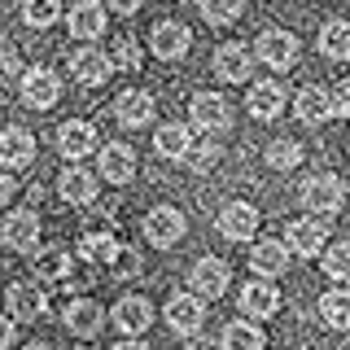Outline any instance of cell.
Masks as SVG:
<instances>
[{"label": "cell", "mask_w": 350, "mask_h": 350, "mask_svg": "<svg viewBox=\"0 0 350 350\" xmlns=\"http://www.w3.org/2000/svg\"><path fill=\"white\" fill-rule=\"evenodd\" d=\"M342 202H346V189H342L337 175H311V180L302 184V206H306V211H315L320 219L337 215V211H342Z\"/></svg>", "instance_id": "obj_1"}, {"label": "cell", "mask_w": 350, "mask_h": 350, "mask_svg": "<svg viewBox=\"0 0 350 350\" xmlns=\"http://www.w3.org/2000/svg\"><path fill=\"white\" fill-rule=\"evenodd\" d=\"M254 53H258V62L271 66V70H289V66L298 62V36H289V31L271 27V31H262V36H258Z\"/></svg>", "instance_id": "obj_2"}, {"label": "cell", "mask_w": 350, "mask_h": 350, "mask_svg": "<svg viewBox=\"0 0 350 350\" xmlns=\"http://www.w3.org/2000/svg\"><path fill=\"white\" fill-rule=\"evenodd\" d=\"M57 96H62V79L49 70V66H36V70L22 75V101H27L31 109L57 105Z\"/></svg>", "instance_id": "obj_3"}, {"label": "cell", "mask_w": 350, "mask_h": 350, "mask_svg": "<svg viewBox=\"0 0 350 350\" xmlns=\"http://www.w3.org/2000/svg\"><path fill=\"white\" fill-rule=\"evenodd\" d=\"M193 293L197 298H219V293H228V284H232V267H228L224 258H202L193 262Z\"/></svg>", "instance_id": "obj_4"}, {"label": "cell", "mask_w": 350, "mask_h": 350, "mask_svg": "<svg viewBox=\"0 0 350 350\" xmlns=\"http://www.w3.org/2000/svg\"><path fill=\"white\" fill-rule=\"evenodd\" d=\"M0 162L9 171H27L36 162V136L22 131V127H5L0 131Z\"/></svg>", "instance_id": "obj_5"}, {"label": "cell", "mask_w": 350, "mask_h": 350, "mask_svg": "<svg viewBox=\"0 0 350 350\" xmlns=\"http://www.w3.org/2000/svg\"><path fill=\"white\" fill-rule=\"evenodd\" d=\"M258 232V211L250 202H232L219 211V237L224 241H250Z\"/></svg>", "instance_id": "obj_6"}, {"label": "cell", "mask_w": 350, "mask_h": 350, "mask_svg": "<svg viewBox=\"0 0 350 350\" xmlns=\"http://www.w3.org/2000/svg\"><path fill=\"white\" fill-rule=\"evenodd\" d=\"M189 44H193V36H189V27H184V22H158V27L149 31V49L158 53L162 62L184 57V53H189Z\"/></svg>", "instance_id": "obj_7"}, {"label": "cell", "mask_w": 350, "mask_h": 350, "mask_svg": "<svg viewBox=\"0 0 350 350\" xmlns=\"http://www.w3.org/2000/svg\"><path fill=\"white\" fill-rule=\"evenodd\" d=\"M145 237H149L158 250H171L175 241L184 237V215L175 211V206H158V211H149V219H145Z\"/></svg>", "instance_id": "obj_8"}, {"label": "cell", "mask_w": 350, "mask_h": 350, "mask_svg": "<svg viewBox=\"0 0 350 350\" xmlns=\"http://www.w3.org/2000/svg\"><path fill=\"white\" fill-rule=\"evenodd\" d=\"M324 219H293L289 228H284V245L293 250V254H302V258H311V254H320L324 250Z\"/></svg>", "instance_id": "obj_9"}, {"label": "cell", "mask_w": 350, "mask_h": 350, "mask_svg": "<svg viewBox=\"0 0 350 350\" xmlns=\"http://www.w3.org/2000/svg\"><path fill=\"white\" fill-rule=\"evenodd\" d=\"M5 245L22 250V254H36L40 250V219H36V211H14L5 219Z\"/></svg>", "instance_id": "obj_10"}, {"label": "cell", "mask_w": 350, "mask_h": 350, "mask_svg": "<svg viewBox=\"0 0 350 350\" xmlns=\"http://www.w3.org/2000/svg\"><path fill=\"white\" fill-rule=\"evenodd\" d=\"M241 311L250 315V320H267V315L280 311V289L271 280H250L245 289H241Z\"/></svg>", "instance_id": "obj_11"}, {"label": "cell", "mask_w": 350, "mask_h": 350, "mask_svg": "<svg viewBox=\"0 0 350 350\" xmlns=\"http://www.w3.org/2000/svg\"><path fill=\"white\" fill-rule=\"evenodd\" d=\"M189 114H193V123L206 127V131H219V127L232 123V109H228V101L219 92H197L189 101Z\"/></svg>", "instance_id": "obj_12"}, {"label": "cell", "mask_w": 350, "mask_h": 350, "mask_svg": "<svg viewBox=\"0 0 350 350\" xmlns=\"http://www.w3.org/2000/svg\"><path fill=\"white\" fill-rule=\"evenodd\" d=\"M96 145V127L92 123H83V118H70L66 127H57V149H62V158H70V162H79L88 158Z\"/></svg>", "instance_id": "obj_13"}, {"label": "cell", "mask_w": 350, "mask_h": 350, "mask_svg": "<svg viewBox=\"0 0 350 350\" xmlns=\"http://www.w3.org/2000/svg\"><path fill=\"white\" fill-rule=\"evenodd\" d=\"M250 70H254V57H250L245 44H224V49H215V75L224 83L250 79Z\"/></svg>", "instance_id": "obj_14"}, {"label": "cell", "mask_w": 350, "mask_h": 350, "mask_svg": "<svg viewBox=\"0 0 350 350\" xmlns=\"http://www.w3.org/2000/svg\"><path fill=\"white\" fill-rule=\"evenodd\" d=\"M202 320H206V306L197 302V293H175V298L167 302V324L175 328V333H197L202 328Z\"/></svg>", "instance_id": "obj_15"}, {"label": "cell", "mask_w": 350, "mask_h": 350, "mask_svg": "<svg viewBox=\"0 0 350 350\" xmlns=\"http://www.w3.org/2000/svg\"><path fill=\"white\" fill-rule=\"evenodd\" d=\"M293 114H298V123L306 127H320L333 118V96L324 92V88H302L298 101H293Z\"/></svg>", "instance_id": "obj_16"}, {"label": "cell", "mask_w": 350, "mask_h": 350, "mask_svg": "<svg viewBox=\"0 0 350 350\" xmlns=\"http://www.w3.org/2000/svg\"><path fill=\"white\" fill-rule=\"evenodd\" d=\"M5 302H9V315L22 320V324H31V320H40V315H44V293L36 289V284H22V280L9 284Z\"/></svg>", "instance_id": "obj_17"}, {"label": "cell", "mask_w": 350, "mask_h": 350, "mask_svg": "<svg viewBox=\"0 0 350 350\" xmlns=\"http://www.w3.org/2000/svg\"><path fill=\"white\" fill-rule=\"evenodd\" d=\"M250 267H254L262 280L280 276V271L289 267V245H284V241H258V245L250 250Z\"/></svg>", "instance_id": "obj_18"}, {"label": "cell", "mask_w": 350, "mask_h": 350, "mask_svg": "<svg viewBox=\"0 0 350 350\" xmlns=\"http://www.w3.org/2000/svg\"><path fill=\"white\" fill-rule=\"evenodd\" d=\"M245 105H250V114H254V118H267V123H271V118L284 109V83H280V79L254 83V88H250V101H245Z\"/></svg>", "instance_id": "obj_19"}, {"label": "cell", "mask_w": 350, "mask_h": 350, "mask_svg": "<svg viewBox=\"0 0 350 350\" xmlns=\"http://www.w3.org/2000/svg\"><path fill=\"white\" fill-rule=\"evenodd\" d=\"M114 324L123 328L127 337H140V333L153 324V306H149L145 298H136V293H131V298H123V302L114 306Z\"/></svg>", "instance_id": "obj_20"}, {"label": "cell", "mask_w": 350, "mask_h": 350, "mask_svg": "<svg viewBox=\"0 0 350 350\" xmlns=\"http://www.w3.org/2000/svg\"><path fill=\"white\" fill-rule=\"evenodd\" d=\"M66 27H70L75 40H96L105 31V9L96 5V0H79V5L70 9V22H66Z\"/></svg>", "instance_id": "obj_21"}, {"label": "cell", "mask_w": 350, "mask_h": 350, "mask_svg": "<svg viewBox=\"0 0 350 350\" xmlns=\"http://www.w3.org/2000/svg\"><path fill=\"white\" fill-rule=\"evenodd\" d=\"M153 149H158V158L180 162V158H189V153H193V131L180 127V123H167V127L153 131Z\"/></svg>", "instance_id": "obj_22"}, {"label": "cell", "mask_w": 350, "mask_h": 350, "mask_svg": "<svg viewBox=\"0 0 350 350\" xmlns=\"http://www.w3.org/2000/svg\"><path fill=\"white\" fill-rule=\"evenodd\" d=\"M57 197H66L70 206H88V202H96V180H92V171H83V167L62 171V180H57Z\"/></svg>", "instance_id": "obj_23"}, {"label": "cell", "mask_w": 350, "mask_h": 350, "mask_svg": "<svg viewBox=\"0 0 350 350\" xmlns=\"http://www.w3.org/2000/svg\"><path fill=\"white\" fill-rule=\"evenodd\" d=\"M70 70H75V79H79V83H105L109 70H114V62H109L101 49H79L70 57Z\"/></svg>", "instance_id": "obj_24"}, {"label": "cell", "mask_w": 350, "mask_h": 350, "mask_svg": "<svg viewBox=\"0 0 350 350\" xmlns=\"http://www.w3.org/2000/svg\"><path fill=\"white\" fill-rule=\"evenodd\" d=\"M101 175H105L109 184H127L131 175H136V153H131L127 145H118V140H114V145H105L101 149Z\"/></svg>", "instance_id": "obj_25"}, {"label": "cell", "mask_w": 350, "mask_h": 350, "mask_svg": "<svg viewBox=\"0 0 350 350\" xmlns=\"http://www.w3.org/2000/svg\"><path fill=\"white\" fill-rule=\"evenodd\" d=\"M101 324H105V315H101V306H96L92 298H75L70 306H66V328H70L75 337H92Z\"/></svg>", "instance_id": "obj_26"}, {"label": "cell", "mask_w": 350, "mask_h": 350, "mask_svg": "<svg viewBox=\"0 0 350 350\" xmlns=\"http://www.w3.org/2000/svg\"><path fill=\"white\" fill-rule=\"evenodd\" d=\"M114 114H118V123H123V127H145L149 118H153V96L149 92H123L114 101Z\"/></svg>", "instance_id": "obj_27"}, {"label": "cell", "mask_w": 350, "mask_h": 350, "mask_svg": "<svg viewBox=\"0 0 350 350\" xmlns=\"http://www.w3.org/2000/svg\"><path fill=\"white\" fill-rule=\"evenodd\" d=\"M118 250H123V245H118L109 232H101V228H88L83 241H79V254H83L88 262H114Z\"/></svg>", "instance_id": "obj_28"}, {"label": "cell", "mask_w": 350, "mask_h": 350, "mask_svg": "<svg viewBox=\"0 0 350 350\" xmlns=\"http://www.w3.org/2000/svg\"><path fill=\"white\" fill-rule=\"evenodd\" d=\"M262 342H267L262 328H254L250 320H232V324L224 328V337H219V346H224V350H262Z\"/></svg>", "instance_id": "obj_29"}, {"label": "cell", "mask_w": 350, "mask_h": 350, "mask_svg": "<svg viewBox=\"0 0 350 350\" xmlns=\"http://www.w3.org/2000/svg\"><path fill=\"white\" fill-rule=\"evenodd\" d=\"M320 53H324L328 62H346L350 57V22H324Z\"/></svg>", "instance_id": "obj_30"}, {"label": "cell", "mask_w": 350, "mask_h": 350, "mask_svg": "<svg viewBox=\"0 0 350 350\" xmlns=\"http://www.w3.org/2000/svg\"><path fill=\"white\" fill-rule=\"evenodd\" d=\"M320 320L328 328H350V289H328L320 298Z\"/></svg>", "instance_id": "obj_31"}, {"label": "cell", "mask_w": 350, "mask_h": 350, "mask_svg": "<svg viewBox=\"0 0 350 350\" xmlns=\"http://www.w3.org/2000/svg\"><path fill=\"white\" fill-rule=\"evenodd\" d=\"M36 276L40 280H66V276H70V254H66L62 245L36 250Z\"/></svg>", "instance_id": "obj_32"}, {"label": "cell", "mask_w": 350, "mask_h": 350, "mask_svg": "<svg viewBox=\"0 0 350 350\" xmlns=\"http://www.w3.org/2000/svg\"><path fill=\"white\" fill-rule=\"evenodd\" d=\"M324 276L337 284H350V241H337V245L324 250Z\"/></svg>", "instance_id": "obj_33"}, {"label": "cell", "mask_w": 350, "mask_h": 350, "mask_svg": "<svg viewBox=\"0 0 350 350\" xmlns=\"http://www.w3.org/2000/svg\"><path fill=\"white\" fill-rule=\"evenodd\" d=\"M302 162V145L298 140H271L267 145V167L271 171H293Z\"/></svg>", "instance_id": "obj_34"}, {"label": "cell", "mask_w": 350, "mask_h": 350, "mask_svg": "<svg viewBox=\"0 0 350 350\" xmlns=\"http://www.w3.org/2000/svg\"><path fill=\"white\" fill-rule=\"evenodd\" d=\"M197 9L211 27H228V22L241 18V0H197Z\"/></svg>", "instance_id": "obj_35"}, {"label": "cell", "mask_w": 350, "mask_h": 350, "mask_svg": "<svg viewBox=\"0 0 350 350\" xmlns=\"http://www.w3.org/2000/svg\"><path fill=\"white\" fill-rule=\"evenodd\" d=\"M22 22L36 27V31L53 27L57 22V0H22Z\"/></svg>", "instance_id": "obj_36"}, {"label": "cell", "mask_w": 350, "mask_h": 350, "mask_svg": "<svg viewBox=\"0 0 350 350\" xmlns=\"http://www.w3.org/2000/svg\"><path fill=\"white\" fill-rule=\"evenodd\" d=\"M109 62H114L118 66V70H140V49H136V40H118L114 44V57H109Z\"/></svg>", "instance_id": "obj_37"}, {"label": "cell", "mask_w": 350, "mask_h": 350, "mask_svg": "<svg viewBox=\"0 0 350 350\" xmlns=\"http://www.w3.org/2000/svg\"><path fill=\"white\" fill-rule=\"evenodd\" d=\"M215 162H219V145H202L193 153V167L197 171H215Z\"/></svg>", "instance_id": "obj_38"}, {"label": "cell", "mask_w": 350, "mask_h": 350, "mask_svg": "<svg viewBox=\"0 0 350 350\" xmlns=\"http://www.w3.org/2000/svg\"><path fill=\"white\" fill-rule=\"evenodd\" d=\"M114 267H118V271H127V276H136V271H140V254H136V250H118Z\"/></svg>", "instance_id": "obj_39"}, {"label": "cell", "mask_w": 350, "mask_h": 350, "mask_svg": "<svg viewBox=\"0 0 350 350\" xmlns=\"http://www.w3.org/2000/svg\"><path fill=\"white\" fill-rule=\"evenodd\" d=\"M333 114H346V118H350V79L337 88V96H333Z\"/></svg>", "instance_id": "obj_40"}, {"label": "cell", "mask_w": 350, "mask_h": 350, "mask_svg": "<svg viewBox=\"0 0 350 350\" xmlns=\"http://www.w3.org/2000/svg\"><path fill=\"white\" fill-rule=\"evenodd\" d=\"M9 342H14V320H5V315H0V350H5Z\"/></svg>", "instance_id": "obj_41"}, {"label": "cell", "mask_w": 350, "mask_h": 350, "mask_svg": "<svg viewBox=\"0 0 350 350\" xmlns=\"http://www.w3.org/2000/svg\"><path fill=\"white\" fill-rule=\"evenodd\" d=\"M105 5H109V9H118V14H136L140 0H105Z\"/></svg>", "instance_id": "obj_42"}, {"label": "cell", "mask_w": 350, "mask_h": 350, "mask_svg": "<svg viewBox=\"0 0 350 350\" xmlns=\"http://www.w3.org/2000/svg\"><path fill=\"white\" fill-rule=\"evenodd\" d=\"M9 197H14V180H9V175H5V171H0V206H5V202H9Z\"/></svg>", "instance_id": "obj_43"}, {"label": "cell", "mask_w": 350, "mask_h": 350, "mask_svg": "<svg viewBox=\"0 0 350 350\" xmlns=\"http://www.w3.org/2000/svg\"><path fill=\"white\" fill-rule=\"evenodd\" d=\"M114 350H149V346H145V342H136V337H127V342H118Z\"/></svg>", "instance_id": "obj_44"}, {"label": "cell", "mask_w": 350, "mask_h": 350, "mask_svg": "<svg viewBox=\"0 0 350 350\" xmlns=\"http://www.w3.org/2000/svg\"><path fill=\"white\" fill-rule=\"evenodd\" d=\"M27 350H49V346H44V342H31V346H27Z\"/></svg>", "instance_id": "obj_45"}, {"label": "cell", "mask_w": 350, "mask_h": 350, "mask_svg": "<svg viewBox=\"0 0 350 350\" xmlns=\"http://www.w3.org/2000/svg\"><path fill=\"white\" fill-rule=\"evenodd\" d=\"M79 350H83V346H79Z\"/></svg>", "instance_id": "obj_46"}, {"label": "cell", "mask_w": 350, "mask_h": 350, "mask_svg": "<svg viewBox=\"0 0 350 350\" xmlns=\"http://www.w3.org/2000/svg\"><path fill=\"white\" fill-rule=\"evenodd\" d=\"M346 149H350V145H346Z\"/></svg>", "instance_id": "obj_47"}]
</instances>
